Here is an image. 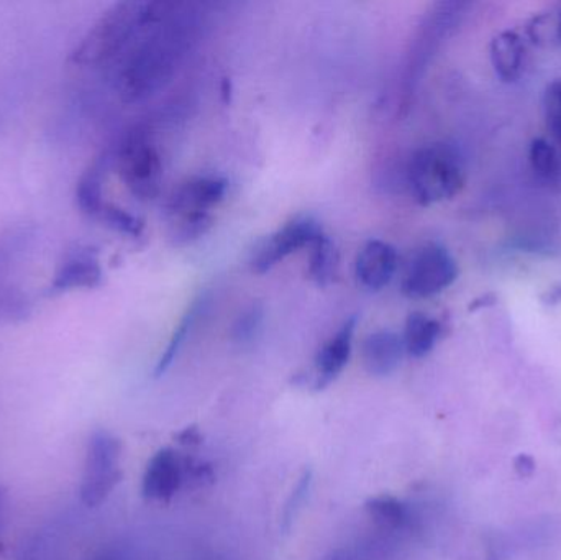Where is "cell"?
<instances>
[{"label": "cell", "mask_w": 561, "mask_h": 560, "mask_svg": "<svg viewBox=\"0 0 561 560\" xmlns=\"http://www.w3.org/2000/svg\"><path fill=\"white\" fill-rule=\"evenodd\" d=\"M150 22V2H118L102 13L71 53L81 68H101L128 52Z\"/></svg>", "instance_id": "cell-2"}, {"label": "cell", "mask_w": 561, "mask_h": 560, "mask_svg": "<svg viewBox=\"0 0 561 560\" xmlns=\"http://www.w3.org/2000/svg\"><path fill=\"white\" fill-rule=\"evenodd\" d=\"M122 444L107 431H95L85 454L81 500L89 508L102 505L121 483Z\"/></svg>", "instance_id": "cell-6"}, {"label": "cell", "mask_w": 561, "mask_h": 560, "mask_svg": "<svg viewBox=\"0 0 561 560\" xmlns=\"http://www.w3.org/2000/svg\"><path fill=\"white\" fill-rule=\"evenodd\" d=\"M310 485H312V472L306 470L302 477H300L299 482H297L293 495L287 500L286 508H284L283 522L286 523V526L293 523L297 512L302 508L304 502H306L307 495H309Z\"/></svg>", "instance_id": "cell-27"}, {"label": "cell", "mask_w": 561, "mask_h": 560, "mask_svg": "<svg viewBox=\"0 0 561 560\" xmlns=\"http://www.w3.org/2000/svg\"><path fill=\"white\" fill-rule=\"evenodd\" d=\"M514 467H516L517 473L520 477H529L533 476L534 470H536V462H534L533 457L527 456V454H520L516 460H514Z\"/></svg>", "instance_id": "cell-28"}, {"label": "cell", "mask_w": 561, "mask_h": 560, "mask_svg": "<svg viewBox=\"0 0 561 560\" xmlns=\"http://www.w3.org/2000/svg\"><path fill=\"white\" fill-rule=\"evenodd\" d=\"M102 168L101 163L92 164L84 174H82L81 180L78 181V186H76V204H78L79 210L85 216L95 217L99 219L102 210L105 207L104 199V178H102Z\"/></svg>", "instance_id": "cell-21"}, {"label": "cell", "mask_w": 561, "mask_h": 560, "mask_svg": "<svg viewBox=\"0 0 561 560\" xmlns=\"http://www.w3.org/2000/svg\"><path fill=\"white\" fill-rule=\"evenodd\" d=\"M460 7V3H437L419 28L417 35L412 42L408 61H405L404 75H402L401 105H399L402 112L408 111L409 102L417 89L422 72L427 68L438 43L454 25Z\"/></svg>", "instance_id": "cell-7"}, {"label": "cell", "mask_w": 561, "mask_h": 560, "mask_svg": "<svg viewBox=\"0 0 561 560\" xmlns=\"http://www.w3.org/2000/svg\"><path fill=\"white\" fill-rule=\"evenodd\" d=\"M184 482V464L173 449H161L145 470L141 493L154 502H170Z\"/></svg>", "instance_id": "cell-12"}, {"label": "cell", "mask_w": 561, "mask_h": 560, "mask_svg": "<svg viewBox=\"0 0 561 560\" xmlns=\"http://www.w3.org/2000/svg\"><path fill=\"white\" fill-rule=\"evenodd\" d=\"M263 322V309L262 306L253 305L247 308L242 315L237 318L236 324L232 328L233 341L239 344H247L252 342L253 339L259 334L260 328Z\"/></svg>", "instance_id": "cell-26"}, {"label": "cell", "mask_w": 561, "mask_h": 560, "mask_svg": "<svg viewBox=\"0 0 561 560\" xmlns=\"http://www.w3.org/2000/svg\"><path fill=\"white\" fill-rule=\"evenodd\" d=\"M399 255L394 245L385 240H369L359 250L355 262V276L368 292H381L398 272Z\"/></svg>", "instance_id": "cell-11"}, {"label": "cell", "mask_w": 561, "mask_h": 560, "mask_svg": "<svg viewBox=\"0 0 561 560\" xmlns=\"http://www.w3.org/2000/svg\"><path fill=\"white\" fill-rule=\"evenodd\" d=\"M365 510L381 528L391 529V532H404L412 528L414 523L409 506L394 496L382 495L369 499L365 503Z\"/></svg>", "instance_id": "cell-20"}, {"label": "cell", "mask_w": 561, "mask_h": 560, "mask_svg": "<svg viewBox=\"0 0 561 560\" xmlns=\"http://www.w3.org/2000/svg\"><path fill=\"white\" fill-rule=\"evenodd\" d=\"M529 161L533 170L547 181L559 180L561 174V157L556 144L547 138H536L530 144Z\"/></svg>", "instance_id": "cell-22"}, {"label": "cell", "mask_w": 561, "mask_h": 560, "mask_svg": "<svg viewBox=\"0 0 561 560\" xmlns=\"http://www.w3.org/2000/svg\"><path fill=\"white\" fill-rule=\"evenodd\" d=\"M442 331L444 328L437 319L431 318L424 312H412L405 321L404 334H402L405 354L414 358H422L431 354L440 339Z\"/></svg>", "instance_id": "cell-16"}, {"label": "cell", "mask_w": 561, "mask_h": 560, "mask_svg": "<svg viewBox=\"0 0 561 560\" xmlns=\"http://www.w3.org/2000/svg\"><path fill=\"white\" fill-rule=\"evenodd\" d=\"M327 560H359V559L356 558L355 552L346 551V549H343V551L333 552V555L330 556V558Z\"/></svg>", "instance_id": "cell-32"}, {"label": "cell", "mask_w": 561, "mask_h": 560, "mask_svg": "<svg viewBox=\"0 0 561 560\" xmlns=\"http://www.w3.org/2000/svg\"><path fill=\"white\" fill-rule=\"evenodd\" d=\"M543 115L547 130L561 145V79L550 82L543 94Z\"/></svg>", "instance_id": "cell-25"}, {"label": "cell", "mask_w": 561, "mask_h": 560, "mask_svg": "<svg viewBox=\"0 0 561 560\" xmlns=\"http://www.w3.org/2000/svg\"><path fill=\"white\" fill-rule=\"evenodd\" d=\"M458 278L457 260L440 243L422 247L409 263L402 278V295L411 299H427L440 295Z\"/></svg>", "instance_id": "cell-8"}, {"label": "cell", "mask_w": 561, "mask_h": 560, "mask_svg": "<svg viewBox=\"0 0 561 560\" xmlns=\"http://www.w3.org/2000/svg\"><path fill=\"white\" fill-rule=\"evenodd\" d=\"M339 250L329 236L322 233L310 245L307 275L316 285L329 286L339 275Z\"/></svg>", "instance_id": "cell-18"}, {"label": "cell", "mask_w": 561, "mask_h": 560, "mask_svg": "<svg viewBox=\"0 0 561 560\" xmlns=\"http://www.w3.org/2000/svg\"><path fill=\"white\" fill-rule=\"evenodd\" d=\"M7 512V490L0 487V532H2L3 522H5Z\"/></svg>", "instance_id": "cell-31"}, {"label": "cell", "mask_w": 561, "mask_h": 560, "mask_svg": "<svg viewBox=\"0 0 561 560\" xmlns=\"http://www.w3.org/2000/svg\"><path fill=\"white\" fill-rule=\"evenodd\" d=\"M363 364L373 377H388L405 354L402 338L392 331H376L363 341Z\"/></svg>", "instance_id": "cell-14"}, {"label": "cell", "mask_w": 561, "mask_h": 560, "mask_svg": "<svg viewBox=\"0 0 561 560\" xmlns=\"http://www.w3.org/2000/svg\"><path fill=\"white\" fill-rule=\"evenodd\" d=\"M98 560H112L111 558H99Z\"/></svg>", "instance_id": "cell-33"}, {"label": "cell", "mask_w": 561, "mask_h": 560, "mask_svg": "<svg viewBox=\"0 0 561 560\" xmlns=\"http://www.w3.org/2000/svg\"><path fill=\"white\" fill-rule=\"evenodd\" d=\"M180 439H181V443H183V444H199L201 443L199 433H197V430H194V427H190V430H186V431H184V433H181Z\"/></svg>", "instance_id": "cell-30"}, {"label": "cell", "mask_w": 561, "mask_h": 560, "mask_svg": "<svg viewBox=\"0 0 561 560\" xmlns=\"http://www.w3.org/2000/svg\"><path fill=\"white\" fill-rule=\"evenodd\" d=\"M117 170L122 183L137 199L153 201L163 184V160L148 130L137 127L118 145Z\"/></svg>", "instance_id": "cell-5"}, {"label": "cell", "mask_w": 561, "mask_h": 560, "mask_svg": "<svg viewBox=\"0 0 561 560\" xmlns=\"http://www.w3.org/2000/svg\"><path fill=\"white\" fill-rule=\"evenodd\" d=\"M229 183L226 178L197 174L181 181L167 201L174 245L194 242L213 227V210L226 199Z\"/></svg>", "instance_id": "cell-3"}, {"label": "cell", "mask_w": 561, "mask_h": 560, "mask_svg": "<svg viewBox=\"0 0 561 560\" xmlns=\"http://www.w3.org/2000/svg\"><path fill=\"white\" fill-rule=\"evenodd\" d=\"M207 306H209L207 295H199L191 302L190 308L186 309L183 318H181L180 324L171 334L170 342H168L167 348L161 354L160 361H158L157 368H154V377H161V375L167 374L168 368L176 361L181 348L186 344L187 338H190L193 329L196 328L201 316L206 312Z\"/></svg>", "instance_id": "cell-17"}, {"label": "cell", "mask_w": 561, "mask_h": 560, "mask_svg": "<svg viewBox=\"0 0 561 560\" xmlns=\"http://www.w3.org/2000/svg\"><path fill=\"white\" fill-rule=\"evenodd\" d=\"M356 324H358V319L355 316L346 319L342 328L320 348L316 357V381H313L317 390H322L327 385L332 384L348 364L350 357H352Z\"/></svg>", "instance_id": "cell-13"}, {"label": "cell", "mask_w": 561, "mask_h": 560, "mask_svg": "<svg viewBox=\"0 0 561 560\" xmlns=\"http://www.w3.org/2000/svg\"><path fill=\"white\" fill-rule=\"evenodd\" d=\"M99 220H102L111 229L130 237H140L145 229L144 220L140 217L134 216L128 210L111 203L105 204Z\"/></svg>", "instance_id": "cell-24"}, {"label": "cell", "mask_w": 561, "mask_h": 560, "mask_svg": "<svg viewBox=\"0 0 561 560\" xmlns=\"http://www.w3.org/2000/svg\"><path fill=\"white\" fill-rule=\"evenodd\" d=\"M467 181L463 158L445 141L424 145L412 153L408 164V184L415 203L434 206L454 199Z\"/></svg>", "instance_id": "cell-4"}, {"label": "cell", "mask_w": 561, "mask_h": 560, "mask_svg": "<svg viewBox=\"0 0 561 560\" xmlns=\"http://www.w3.org/2000/svg\"><path fill=\"white\" fill-rule=\"evenodd\" d=\"M527 35L536 45L561 46V5L534 16L527 26Z\"/></svg>", "instance_id": "cell-23"}, {"label": "cell", "mask_w": 561, "mask_h": 560, "mask_svg": "<svg viewBox=\"0 0 561 560\" xmlns=\"http://www.w3.org/2000/svg\"><path fill=\"white\" fill-rule=\"evenodd\" d=\"M322 233V227L313 217H294L256 247L250 265L253 272L265 275L297 250L312 245L313 240Z\"/></svg>", "instance_id": "cell-9"}, {"label": "cell", "mask_w": 561, "mask_h": 560, "mask_svg": "<svg viewBox=\"0 0 561 560\" xmlns=\"http://www.w3.org/2000/svg\"><path fill=\"white\" fill-rule=\"evenodd\" d=\"M542 301L546 305L556 306L561 302V286H557V288L549 289L546 295L542 296Z\"/></svg>", "instance_id": "cell-29"}, {"label": "cell", "mask_w": 561, "mask_h": 560, "mask_svg": "<svg viewBox=\"0 0 561 560\" xmlns=\"http://www.w3.org/2000/svg\"><path fill=\"white\" fill-rule=\"evenodd\" d=\"M104 279L101 260L91 247H79L62 260L49 285V295L75 292V289H94Z\"/></svg>", "instance_id": "cell-10"}, {"label": "cell", "mask_w": 561, "mask_h": 560, "mask_svg": "<svg viewBox=\"0 0 561 560\" xmlns=\"http://www.w3.org/2000/svg\"><path fill=\"white\" fill-rule=\"evenodd\" d=\"M491 65L504 82L519 81L526 66V43L516 30H504L491 42Z\"/></svg>", "instance_id": "cell-15"}, {"label": "cell", "mask_w": 561, "mask_h": 560, "mask_svg": "<svg viewBox=\"0 0 561 560\" xmlns=\"http://www.w3.org/2000/svg\"><path fill=\"white\" fill-rule=\"evenodd\" d=\"M33 237L35 233L30 227H13L0 232V292L13 285L9 282L10 273L23 252L32 245Z\"/></svg>", "instance_id": "cell-19"}, {"label": "cell", "mask_w": 561, "mask_h": 560, "mask_svg": "<svg viewBox=\"0 0 561 560\" xmlns=\"http://www.w3.org/2000/svg\"><path fill=\"white\" fill-rule=\"evenodd\" d=\"M187 3L151 2L150 22L125 53L117 91L125 104L147 101L173 81L194 42Z\"/></svg>", "instance_id": "cell-1"}]
</instances>
